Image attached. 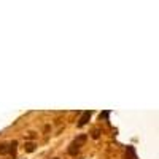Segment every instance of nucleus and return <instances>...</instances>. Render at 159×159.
Wrapping results in <instances>:
<instances>
[{
  "instance_id": "f257e3e1",
  "label": "nucleus",
  "mask_w": 159,
  "mask_h": 159,
  "mask_svg": "<svg viewBox=\"0 0 159 159\" xmlns=\"http://www.w3.org/2000/svg\"><path fill=\"white\" fill-rule=\"evenodd\" d=\"M86 140H88V135L86 134H80L70 145H69V148H67V153L70 154V156H76L78 153H80V150H81L83 147H84V143H86Z\"/></svg>"
},
{
  "instance_id": "f03ea898",
  "label": "nucleus",
  "mask_w": 159,
  "mask_h": 159,
  "mask_svg": "<svg viewBox=\"0 0 159 159\" xmlns=\"http://www.w3.org/2000/svg\"><path fill=\"white\" fill-rule=\"evenodd\" d=\"M91 115H92V111H84L83 115H81V118H80V121H78V127H83V126H86L88 124V121L91 119Z\"/></svg>"
},
{
  "instance_id": "7ed1b4c3",
  "label": "nucleus",
  "mask_w": 159,
  "mask_h": 159,
  "mask_svg": "<svg viewBox=\"0 0 159 159\" xmlns=\"http://www.w3.org/2000/svg\"><path fill=\"white\" fill-rule=\"evenodd\" d=\"M24 148H25V151H27V153H34V151H35V148H37V145H35L34 142H27Z\"/></svg>"
},
{
  "instance_id": "20e7f679",
  "label": "nucleus",
  "mask_w": 159,
  "mask_h": 159,
  "mask_svg": "<svg viewBox=\"0 0 159 159\" xmlns=\"http://www.w3.org/2000/svg\"><path fill=\"white\" fill-rule=\"evenodd\" d=\"M10 143H0V154H8Z\"/></svg>"
},
{
  "instance_id": "39448f33",
  "label": "nucleus",
  "mask_w": 159,
  "mask_h": 159,
  "mask_svg": "<svg viewBox=\"0 0 159 159\" xmlns=\"http://www.w3.org/2000/svg\"><path fill=\"white\" fill-rule=\"evenodd\" d=\"M130 156V159H137V156H135V151H134V148L132 147H127V150H126V156Z\"/></svg>"
},
{
  "instance_id": "423d86ee",
  "label": "nucleus",
  "mask_w": 159,
  "mask_h": 159,
  "mask_svg": "<svg viewBox=\"0 0 159 159\" xmlns=\"http://www.w3.org/2000/svg\"><path fill=\"white\" fill-rule=\"evenodd\" d=\"M16 145H18L16 142H11V143H10V151H8V153H10V154H13V156L16 154Z\"/></svg>"
},
{
  "instance_id": "0eeeda50",
  "label": "nucleus",
  "mask_w": 159,
  "mask_h": 159,
  "mask_svg": "<svg viewBox=\"0 0 159 159\" xmlns=\"http://www.w3.org/2000/svg\"><path fill=\"white\" fill-rule=\"evenodd\" d=\"M99 137H100V129H97V127H96V129H92V139H96V140H97Z\"/></svg>"
},
{
  "instance_id": "6e6552de",
  "label": "nucleus",
  "mask_w": 159,
  "mask_h": 159,
  "mask_svg": "<svg viewBox=\"0 0 159 159\" xmlns=\"http://www.w3.org/2000/svg\"><path fill=\"white\" fill-rule=\"evenodd\" d=\"M54 159H59V157H54Z\"/></svg>"
}]
</instances>
